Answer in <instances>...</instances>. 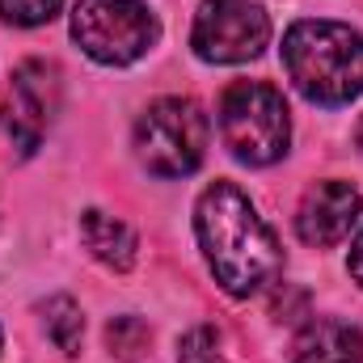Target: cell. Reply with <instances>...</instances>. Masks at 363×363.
I'll return each mask as SVG.
<instances>
[{
	"mask_svg": "<svg viewBox=\"0 0 363 363\" xmlns=\"http://www.w3.org/2000/svg\"><path fill=\"white\" fill-rule=\"evenodd\" d=\"M351 274H355V283H363V233L355 237V245H351Z\"/></svg>",
	"mask_w": 363,
	"mask_h": 363,
	"instance_id": "15",
	"label": "cell"
},
{
	"mask_svg": "<svg viewBox=\"0 0 363 363\" xmlns=\"http://www.w3.org/2000/svg\"><path fill=\"white\" fill-rule=\"evenodd\" d=\"M359 144H363V123H359Z\"/></svg>",
	"mask_w": 363,
	"mask_h": 363,
	"instance_id": "16",
	"label": "cell"
},
{
	"mask_svg": "<svg viewBox=\"0 0 363 363\" xmlns=\"http://www.w3.org/2000/svg\"><path fill=\"white\" fill-rule=\"evenodd\" d=\"M135 157L157 178H186L207 157V114L190 97H161L135 123Z\"/></svg>",
	"mask_w": 363,
	"mask_h": 363,
	"instance_id": "4",
	"label": "cell"
},
{
	"mask_svg": "<svg viewBox=\"0 0 363 363\" xmlns=\"http://www.w3.org/2000/svg\"><path fill=\"white\" fill-rule=\"evenodd\" d=\"M60 9L64 0H0V17L13 26H47Z\"/></svg>",
	"mask_w": 363,
	"mask_h": 363,
	"instance_id": "13",
	"label": "cell"
},
{
	"mask_svg": "<svg viewBox=\"0 0 363 363\" xmlns=\"http://www.w3.org/2000/svg\"><path fill=\"white\" fill-rule=\"evenodd\" d=\"M47 334H51V342H55L64 355H77V351H81L85 317H81V308H77L68 296H55V300H47Z\"/></svg>",
	"mask_w": 363,
	"mask_h": 363,
	"instance_id": "11",
	"label": "cell"
},
{
	"mask_svg": "<svg viewBox=\"0 0 363 363\" xmlns=\"http://www.w3.org/2000/svg\"><path fill=\"white\" fill-rule=\"evenodd\" d=\"M55 101H60V81H55V68L43 64V60H30L17 68L13 85L4 93V106H0V123L4 131L17 140L21 152H34L51 127V114H55Z\"/></svg>",
	"mask_w": 363,
	"mask_h": 363,
	"instance_id": "7",
	"label": "cell"
},
{
	"mask_svg": "<svg viewBox=\"0 0 363 363\" xmlns=\"http://www.w3.org/2000/svg\"><path fill=\"white\" fill-rule=\"evenodd\" d=\"M363 211V199L351 182H317L304 199H300V211H296V233L304 245H317V250H330L338 241L351 237L355 220Z\"/></svg>",
	"mask_w": 363,
	"mask_h": 363,
	"instance_id": "8",
	"label": "cell"
},
{
	"mask_svg": "<svg viewBox=\"0 0 363 363\" xmlns=\"http://www.w3.org/2000/svg\"><path fill=\"white\" fill-rule=\"evenodd\" d=\"M220 135L245 165H274L291 144L283 93L267 81H237L220 97Z\"/></svg>",
	"mask_w": 363,
	"mask_h": 363,
	"instance_id": "3",
	"label": "cell"
},
{
	"mask_svg": "<svg viewBox=\"0 0 363 363\" xmlns=\"http://www.w3.org/2000/svg\"><path fill=\"white\" fill-rule=\"evenodd\" d=\"M194 237L207 258V271L237 300L258 296L283 271V250L274 241L271 224L258 216L250 194L233 182H211L199 194Z\"/></svg>",
	"mask_w": 363,
	"mask_h": 363,
	"instance_id": "1",
	"label": "cell"
},
{
	"mask_svg": "<svg viewBox=\"0 0 363 363\" xmlns=\"http://www.w3.org/2000/svg\"><path fill=\"white\" fill-rule=\"evenodd\" d=\"M81 241H85V250H89L93 258L101 267H110V271H131L135 250H140L135 233L123 220L106 216V211H85L81 216Z\"/></svg>",
	"mask_w": 363,
	"mask_h": 363,
	"instance_id": "10",
	"label": "cell"
},
{
	"mask_svg": "<svg viewBox=\"0 0 363 363\" xmlns=\"http://www.w3.org/2000/svg\"><path fill=\"white\" fill-rule=\"evenodd\" d=\"M271 43V17L258 0H203L194 13L190 47L207 64H245L258 60Z\"/></svg>",
	"mask_w": 363,
	"mask_h": 363,
	"instance_id": "6",
	"label": "cell"
},
{
	"mask_svg": "<svg viewBox=\"0 0 363 363\" xmlns=\"http://www.w3.org/2000/svg\"><path fill=\"white\" fill-rule=\"evenodd\" d=\"M72 38L89 60L127 68L157 47L161 21L144 0H81L72 13Z\"/></svg>",
	"mask_w": 363,
	"mask_h": 363,
	"instance_id": "5",
	"label": "cell"
},
{
	"mask_svg": "<svg viewBox=\"0 0 363 363\" xmlns=\"http://www.w3.org/2000/svg\"><path fill=\"white\" fill-rule=\"evenodd\" d=\"M178 363H224L220 351V334L211 325H194L178 342Z\"/></svg>",
	"mask_w": 363,
	"mask_h": 363,
	"instance_id": "12",
	"label": "cell"
},
{
	"mask_svg": "<svg viewBox=\"0 0 363 363\" xmlns=\"http://www.w3.org/2000/svg\"><path fill=\"white\" fill-rule=\"evenodd\" d=\"M291 363H363V334L351 321L321 317L296 338Z\"/></svg>",
	"mask_w": 363,
	"mask_h": 363,
	"instance_id": "9",
	"label": "cell"
},
{
	"mask_svg": "<svg viewBox=\"0 0 363 363\" xmlns=\"http://www.w3.org/2000/svg\"><path fill=\"white\" fill-rule=\"evenodd\" d=\"M291 85L317 106H347L363 93V34L342 21H296L283 38Z\"/></svg>",
	"mask_w": 363,
	"mask_h": 363,
	"instance_id": "2",
	"label": "cell"
},
{
	"mask_svg": "<svg viewBox=\"0 0 363 363\" xmlns=\"http://www.w3.org/2000/svg\"><path fill=\"white\" fill-rule=\"evenodd\" d=\"M110 342H114V351H118L123 359H135L140 347L148 342V334H144V325H140L135 317H123V321L110 325Z\"/></svg>",
	"mask_w": 363,
	"mask_h": 363,
	"instance_id": "14",
	"label": "cell"
}]
</instances>
